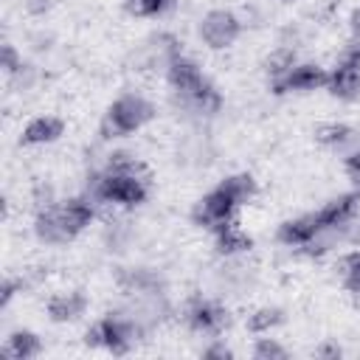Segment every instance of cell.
<instances>
[{
  "mask_svg": "<svg viewBox=\"0 0 360 360\" xmlns=\"http://www.w3.org/2000/svg\"><path fill=\"white\" fill-rule=\"evenodd\" d=\"M155 107L143 96H121L110 104L104 121H101V138H121L135 129H141L146 121H152Z\"/></svg>",
  "mask_w": 360,
  "mask_h": 360,
  "instance_id": "1",
  "label": "cell"
},
{
  "mask_svg": "<svg viewBox=\"0 0 360 360\" xmlns=\"http://www.w3.org/2000/svg\"><path fill=\"white\" fill-rule=\"evenodd\" d=\"M239 31H242L239 17H236L233 11H225V8L208 11V14L202 17V22H200V37H202V42H205L208 48H214V51L233 45L236 37H239Z\"/></svg>",
  "mask_w": 360,
  "mask_h": 360,
  "instance_id": "2",
  "label": "cell"
},
{
  "mask_svg": "<svg viewBox=\"0 0 360 360\" xmlns=\"http://www.w3.org/2000/svg\"><path fill=\"white\" fill-rule=\"evenodd\" d=\"M236 208H239V205L217 186V188L208 191L202 200H197V205H194V211H191V219H194L197 225H202V228H208V231L217 233L222 225L231 222V217H233Z\"/></svg>",
  "mask_w": 360,
  "mask_h": 360,
  "instance_id": "3",
  "label": "cell"
},
{
  "mask_svg": "<svg viewBox=\"0 0 360 360\" xmlns=\"http://www.w3.org/2000/svg\"><path fill=\"white\" fill-rule=\"evenodd\" d=\"M98 326H101V346L110 349L112 354H127L143 335V329L129 315H107L98 321Z\"/></svg>",
  "mask_w": 360,
  "mask_h": 360,
  "instance_id": "4",
  "label": "cell"
},
{
  "mask_svg": "<svg viewBox=\"0 0 360 360\" xmlns=\"http://www.w3.org/2000/svg\"><path fill=\"white\" fill-rule=\"evenodd\" d=\"M329 82V73L318 65H295L290 73H284L281 79H273V93L281 96V93H309V90H318V87H326Z\"/></svg>",
  "mask_w": 360,
  "mask_h": 360,
  "instance_id": "5",
  "label": "cell"
},
{
  "mask_svg": "<svg viewBox=\"0 0 360 360\" xmlns=\"http://www.w3.org/2000/svg\"><path fill=\"white\" fill-rule=\"evenodd\" d=\"M186 321L194 332H202V335H219L225 326H228V309L214 304V301H194L186 312Z\"/></svg>",
  "mask_w": 360,
  "mask_h": 360,
  "instance_id": "6",
  "label": "cell"
},
{
  "mask_svg": "<svg viewBox=\"0 0 360 360\" xmlns=\"http://www.w3.org/2000/svg\"><path fill=\"white\" fill-rule=\"evenodd\" d=\"M166 76H169V84L174 87V93L180 96H188V93H197L208 84V79L202 76V70L197 68L194 59H186V56H174L169 65H166Z\"/></svg>",
  "mask_w": 360,
  "mask_h": 360,
  "instance_id": "7",
  "label": "cell"
},
{
  "mask_svg": "<svg viewBox=\"0 0 360 360\" xmlns=\"http://www.w3.org/2000/svg\"><path fill=\"white\" fill-rule=\"evenodd\" d=\"M34 233H37L39 242H48V245H65V242H70V239L76 236V233L68 228V222H65L59 205H51V208H45V211L37 214Z\"/></svg>",
  "mask_w": 360,
  "mask_h": 360,
  "instance_id": "8",
  "label": "cell"
},
{
  "mask_svg": "<svg viewBox=\"0 0 360 360\" xmlns=\"http://www.w3.org/2000/svg\"><path fill=\"white\" fill-rule=\"evenodd\" d=\"M321 231V219H318V211L312 214H304V217H295V219H287L278 225V242L281 245H290V248H304L315 233Z\"/></svg>",
  "mask_w": 360,
  "mask_h": 360,
  "instance_id": "9",
  "label": "cell"
},
{
  "mask_svg": "<svg viewBox=\"0 0 360 360\" xmlns=\"http://www.w3.org/2000/svg\"><path fill=\"white\" fill-rule=\"evenodd\" d=\"M357 202H360V191H349V194H340V197L329 200L323 208H318L321 225H346V222H352L354 214H357Z\"/></svg>",
  "mask_w": 360,
  "mask_h": 360,
  "instance_id": "10",
  "label": "cell"
},
{
  "mask_svg": "<svg viewBox=\"0 0 360 360\" xmlns=\"http://www.w3.org/2000/svg\"><path fill=\"white\" fill-rule=\"evenodd\" d=\"M87 307V298L82 295V290H73V292H59L48 301V315L51 321L56 323H68V321H76Z\"/></svg>",
  "mask_w": 360,
  "mask_h": 360,
  "instance_id": "11",
  "label": "cell"
},
{
  "mask_svg": "<svg viewBox=\"0 0 360 360\" xmlns=\"http://www.w3.org/2000/svg\"><path fill=\"white\" fill-rule=\"evenodd\" d=\"M174 101H177V107H183V110L191 112V115H214V112L219 110V104H222V98H219V93L214 90V84H205L202 90L188 93V96L174 93Z\"/></svg>",
  "mask_w": 360,
  "mask_h": 360,
  "instance_id": "12",
  "label": "cell"
},
{
  "mask_svg": "<svg viewBox=\"0 0 360 360\" xmlns=\"http://www.w3.org/2000/svg\"><path fill=\"white\" fill-rule=\"evenodd\" d=\"M326 87H329V93H332L335 98H340V101H357V98H360V70L335 65V70L329 73Z\"/></svg>",
  "mask_w": 360,
  "mask_h": 360,
  "instance_id": "13",
  "label": "cell"
},
{
  "mask_svg": "<svg viewBox=\"0 0 360 360\" xmlns=\"http://www.w3.org/2000/svg\"><path fill=\"white\" fill-rule=\"evenodd\" d=\"M62 129H65V124L59 121V118H53V115H39V118H34V121H28V127L22 129V143L25 146H37V143H51V141H56L59 135H62Z\"/></svg>",
  "mask_w": 360,
  "mask_h": 360,
  "instance_id": "14",
  "label": "cell"
},
{
  "mask_svg": "<svg viewBox=\"0 0 360 360\" xmlns=\"http://www.w3.org/2000/svg\"><path fill=\"white\" fill-rule=\"evenodd\" d=\"M59 211H62L68 228H70L73 233H82V231L90 225L93 214H96V205H93L87 197H70V200L59 202Z\"/></svg>",
  "mask_w": 360,
  "mask_h": 360,
  "instance_id": "15",
  "label": "cell"
},
{
  "mask_svg": "<svg viewBox=\"0 0 360 360\" xmlns=\"http://www.w3.org/2000/svg\"><path fill=\"white\" fill-rule=\"evenodd\" d=\"M39 352H42V340L34 332H28V329L11 332L8 340H6V346H3V354L6 357H14V360H31Z\"/></svg>",
  "mask_w": 360,
  "mask_h": 360,
  "instance_id": "16",
  "label": "cell"
},
{
  "mask_svg": "<svg viewBox=\"0 0 360 360\" xmlns=\"http://www.w3.org/2000/svg\"><path fill=\"white\" fill-rule=\"evenodd\" d=\"M315 141L323 143V146H332V149H343L346 143H354L357 141V132L349 124L329 121V124H318L315 127Z\"/></svg>",
  "mask_w": 360,
  "mask_h": 360,
  "instance_id": "17",
  "label": "cell"
},
{
  "mask_svg": "<svg viewBox=\"0 0 360 360\" xmlns=\"http://www.w3.org/2000/svg\"><path fill=\"white\" fill-rule=\"evenodd\" d=\"M250 248H253V239H250L242 228H236L233 222H228V225H222V228L217 231V250H219V253L233 256V253H245V250H250Z\"/></svg>",
  "mask_w": 360,
  "mask_h": 360,
  "instance_id": "18",
  "label": "cell"
},
{
  "mask_svg": "<svg viewBox=\"0 0 360 360\" xmlns=\"http://www.w3.org/2000/svg\"><path fill=\"white\" fill-rule=\"evenodd\" d=\"M219 188H222L236 205H242V202H248V200L256 194V180H253L250 174H231V177H225V180L219 183Z\"/></svg>",
  "mask_w": 360,
  "mask_h": 360,
  "instance_id": "19",
  "label": "cell"
},
{
  "mask_svg": "<svg viewBox=\"0 0 360 360\" xmlns=\"http://www.w3.org/2000/svg\"><path fill=\"white\" fill-rule=\"evenodd\" d=\"M335 270H338L343 287L360 295V250H352V253L340 256L338 264H335Z\"/></svg>",
  "mask_w": 360,
  "mask_h": 360,
  "instance_id": "20",
  "label": "cell"
},
{
  "mask_svg": "<svg viewBox=\"0 0 360 360\" xmlns=\"http://www.w3.org/2000/svg\"><path fill=\"white\" fill-rule=\"evenodd\" d=\"M292 68H295V51L292 48H284V45L276 48V51H270V56L264 59V70H267L270 79H281Z\"/></svg>",
  "mask_w": 360,
  "mask_h": 360,
  "instance_id": "21",
  "label": "cell"
},
{
  "mask_svg": "<svg viewBox=\"0 0 360 360\" xmlns=\"http://www.w3.org/2000/svg\"><path fill=\"white\" fill-rule=\"evenodd\" d=\"M281 321H284V312L278 307H262V309H256L248 318V329L256 332V335H262V332H270L273 326H278Z\"/></svg>",
  "mask_w": 360,
  "mask_h": 360,
  "instance_id": "22",
  "label": "cell"
},
{
  "mask_svg": "<svg viewBox=\"0 0 360 360\" xmlns=\"http://www.w3.org/2000/svg\"><path fill=\"white\" fill-rule=\"evenodd\" d=\"M253 357L256 360H284L287 357V349L270 338H259L256 346H253Z\"/></svg>",
  "mask_w": 360,
  "mask_h": 360,
  "instance_id": "23",
  "label": "cell"
},
{
  "mask_svg": "<svg viewBox=\"0 0 360 360\" xmlns=\"http://www.w3.org/2000/svg\"><path fill=\"white\" fill-rule=\"evenodd\" d=\"M107 169L110 172H141V163L129 152H112L107 160Z\"/></svg>",
  "mask_w": 360,
  "mask_h": 360,
  "instance_id": "24",
  "label": "cell"
},
{
  "mask_svg": "<svg viewBox=\"0 0 360 360\" xmlns=\"http://www.w3.org/2000/svg\"><path fill=\"white\" fill-rule=\"evenodd\" d=\"M124 8L135 17H155L163 11V6L158 0H124Z\"/></svg>",
  "mask_w": 360,
  "mask_h": 360,
  "instance_id": "25",
  "label": "cell"
},
{
  "mask_svg": "<svg viewBox=\"0 0 360 360\" xmlns=\"http://www.w3.org/2000/svg\"><path fill=\"white\" fill-rule=\"evenodd\" d=\"M338 65H340V68H354V70H360V37H354L352 42L343 45V51H340V56H338Z\"/></svg>",
  "mask_w": 360,
  "mask_h": 360,
  "instance_id": "26",
  "label": "cell"
},
{
  "mask_svg": "<svg viewBox=\"0 0 360 360\" xmlns=\"http://www.w3.org/2000/svg\"><path fill=\"white\" fill-rule=\"evenodd\" d=\"M343 169H346L349 180L357 186V191H360V149H354V152H349V155H346Z\"/></svg>",
  "mask_w": 360,
  "mask_h": 360,
  "instance_id": "27",
  "label": "cell"
},
{
  "mask_svg": "<svg viewBox=\"0 0 360 360\" xmlns=\"http://www.w3.org/2000/svg\"><path fill=\"white\" fill-rule=\"evenodd\" d=\"M3 68H6V73H17L22 68V59L17 56V51L11 45H3Z\"/></svg>",
  "mask_w": 360,
  "mask_h": 360,
  "instance_id": "28",
  "label": "cell"
},
{
  "mask_svg": "<svg viewBox=\"0 0 360 360\" xmlns=\"http://www.w3.org/2000/svg\"><path fill=\"white\" fill-rule=\"evenodd\" d=\"M202 357H208V360H231L233 352H231L225 343H214V346H208V349L202 352Z\"/></svg>",
  "mask_w": 360,
  "mask_h": 360,
  "instance_id": "29",
  "label": "cell"
},
{
  "mask_svg": "<svg viewBox=\"0 0 360 360\" xmlns=\"http://www.w3.org/2000/svg\"><path fill=\"white\" fill-rule=\"evenodd\" d=\"M56 3H59V0H25V8H28L31 14H45V11H51Z\"/></svg>",
  "mask_w": 360,
  "mask_h": 360,
  "instance_id": "30",
  "label": "cell"
},
{
  "mask_svg": "<svg viewBox=\"0 0 360 360\" xmlns=\"http://www.w3.org/2000/svg\"><path fill=\"white\" fill-rule=\"evenodd\" d=\"M315 354H318V357H340V346H335V343H323Z\"/></svg>",
  "mask_w": 360,
  "mask_h": 360,
  "instance_id": "31",
  "label": "cell"
},
{
  "mask_svg": "<svg viewBox=\"0 0 360 360\" xmlns=\"http://www.w3.org/2000/svg\"><path fill=\"white\" fill-rule=\"evenodd\" d=\"M17 287H20V281H6V284H3V298H0V304H3V307L11 301V295H14V290H17Z\"/></svg>",
  "mask_w": 360,
  "mask_h": 360,
  "instance_id": "32",
  "label": "cell"
},
{
  "mask_svg": "<svg viewBox=\"0 0 360 360\" xmlns=\"http://www.w3.org/2000/svg\"><path fill=\"white\" fill-rule=\"evenodd\" d=\"M349 25H352V34H354V37H360V6L352 11V17H349Z\"/></svg>",
  "mask_w": 360,
  "mask_h": 360,
  "instance_id": "33",
  "label": "cell"
},
{
  "mask_svg": "<svg viewBox=\"0 0 360 360\" xmlns=\"http://www.w3.org/2000/svg\"><path fill=\"white\" fill-rule=\"evenodd\" d=\"M158 3H160L163 8H169V3H172V0H158Z\"/></svg>",
  "mask_w": 360,
  "mask_h": 360,
  "instance_id": "34",
  "label": "cell"
},
{
  "mask_svg": "<svg viewBox=\"0 0 360 360\" xmlns=\"http://www.w3.org/2000/svg\"><path fill=\"white\" fill-rule=\"evenodd\" d=\"M281 3H292V0H281Z\"/></svg>",
  "mask_w": 360,
  "mask_h": 360,
  "instance_id": "35",
  "label": "cell"
}]
</instances>
